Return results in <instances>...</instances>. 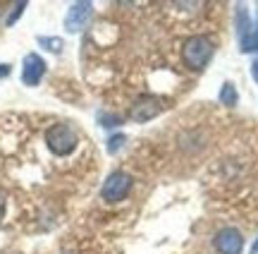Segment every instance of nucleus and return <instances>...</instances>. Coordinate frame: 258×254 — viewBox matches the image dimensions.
<instances>
[{"label": "nucleus", "instance_id": "1", "mask_svg": "<svg viewBox=\"0 0 258 254\" xmlns=\"http://www.w3.org/2000/svg\"><path fill=\"white\" fill-rule=\"evenodd\" d=\"M213 53H215V43H213L208 36L203 34H196V36H189L184 41V48H182V60L184 65L194 72H201L203 67L211 63Z\"/></svg>", "mask_w": 258, "mask_h": 254}, {"label": "nucleus", "instance_id": "2", "mask_svg": "<svg viewBox=\"0 0 258 254\" xmlns=\"http://www.w3.org/2000/svg\"><path fill=\"white\" fill-rule=\"evenodd\" d=\"M46 146L55 156H70L79 146V134H77L72 125L55 123L46 130Z\"/></svg>", "mask_w": 258, "mask_h": 254}, {"label": "nucleus", "instance_id": "3", "mask_svg": "<svg viewBox=\"0 0 258 254\" xmlns=\"http://www.w3.org/2000/svg\"><path fill=\"white\" fill-rule=\"evenodd\" d=\"M132 185H134V180H132V175H129L127 170H115V173H110V175L105 178V182H103L101 199L108 201V204L124 201L127 194L132 192Z\"/></svg>", "mask_w": 258, "mask_h": 254}, {"label": "nucleus", "instance_id": "4", "mask_svg": "<svg viewBox=\"0 0 258 254\" xmlns=\"http://www.w3.org/2000/svg\"><path fill=\"white\" fill-rule=\"evenodd\" d=\"M213 245L220 254H241L244 249V237L237 228H222L215 233L213 237Z\"/></svg>", "mask_w": 258, "mask_h": 254}, {"label": "nucleus", "instance_id": "5", "mask_svg": "<svg viewBox=\"0 0 258 254\" xmlns=\"http://www.w3.org/2000/svg\"><path fill=\"white\" fill-rule=\"evenodd\" d=\"M46 60L38 53H27L24 63H22V84L27 86H38V82L46 75Z\"/></svg>", "mask_w": 258, "mask_h": 254}, {"label": "nucleus", "instance_id": "6", "mask_svg": "<svg viewBox=\"0 0 258 254\" xmlns=\"http://www.w3.org/2000/svg\"><path fill=\"white\" fill-rule=\"evenodd\" d=\"M91 12H93L91 3H72L70 10H67V15H64V29H67L70 34H79V31L86 27Z\"/></svg>", "mask_w": 258, "mask_h": 254}, {"label": "nucleus", "instance_id": "7", "mask_svg": "<svg viewBox=\"0 0 258 254\" xmlns=\"http://www.w3.org/2000/svg\"><path fill=\"white\" fill-rule=\"evenodd\" d=\"M160 111H163V104H160L158 98L146 96V98H139L137 104H132V108H129V120H134V123H148V120L158 118Z\"/></svg>", "mask_w": 258, "mask_h": 254}, {"label": "nucleus", "instance_id": "8", "mask_svg": "<svg viewBox=\"0 0 258 254\" xmlns=\"http://www.w3.org/2000/svg\"><path fill=\"white\" fill-rule=\"evenodd\" d=\"M239 101V94H237V86L232 84V82H225L220 89V104L225 106H237Z\"/></svg>", "mask_w": 258, "mask_h": 254}, {"label": "nucleus", "instance_id": "9", "mask_svg": "<svg viewBox=\"0 0 258 254\" xmlns=\"http://www.w3.org/2000/svg\"><path fill=\"white\" fill-rule=\"evenodd\" d=\"M38 43L46 50H50V53H62V46H64V41L57 36H38Z\"/></svg>", "mask_w": 258, "mask_h": 254}, {"label": "nucleus", "instance_id": "10", "mask_svg": "<svg viewBox=\"0 0 258 254\" xmlns=\"http://www.w3.org/2000/svg\"><path fill=\"white\" fill-rule=\"evenodd\" d=\"M127 144V137L124 134H112L110 139H108V154H117Z\"/></svg>", "mask_w": 258, "mask_h": 254}, {"label": "nucleus", "instance_id": "11", "mask_svg": "<svg viewBox=\"0 0 258 254\" xmlns=\"http://www.w3.org/2000/svg\"><path fill=\"white\" fill-rule=\"evenodd\" d=\"M98 120H101L103 127H117V125H122V118H120V115H112V113L98 115Z\"/></svg>", "mask_w": 258, "mask_h": 254}, {"label": "nucleus", "instance_id": "12", "mask_svg": "<svg viewBox=\"0 0 258 254\" xmlns=\"http://www.w3.org/2000/svg\"><path fill=\"white\" fill-rule=\"evenodd\" d=\"M12 8H15V10H12V12L8 15V19H5V24H8V27H12V24L17 22V17L24 12V8H27V3H15Z\"/></svg>", "mask_w": 258, "mask_h": 254}, {"label": "nucleus", "instance_id": "13", "mask_svg": "<svg viewBox=\"0 0 258 254\" xmlns=\"http://www.w3.org/2000/svg\"><path fill=\"white\" fill-rule=\"evenodd\" d=\"M5 207H8V201H5V194L0 192V221L5 218Z\"/></svg>", "mask_w": 258, "mask_h": 254}, {"label": "nucleus", "instance_id": "14", "mask_svg": "<svg viewBox=\"0 0 258 254\" xmlns=\"http://www.w3.org/2000/svg\"><path fill=\"white\" fill-rule=\"evenodd\" d=\"M251 75H253V79L258 82V60L253 63V65H251Z\"/></svg>", "mask_w": 258, "mask_h": 254}, {"label": "nucleus", "instance_id": "15", "mask_svg": "<svg viewBox=\"0 0 258 254\" xmlns=\"http://www.w3.org/2000/svg\"><path fill=\"white\" fill-rule=\"evenodd\" d=\"M10 75V65H3L0 67V77H8Z\"/></svg>", "mask_w": 258, "mask_h": 254}, {"label": "nucleus", "instance_id": "16", "mask_svg": "<svg viewBox=\"0 0 258 254\" xmlns=\"http://www.w3.org/2000/svg\"><path fill=\"white\" fill-rule=\"evenodd\" d=\"M253 254H258V240L253 242Z\"/></svg>", "mask_w": 258, "mask_h": 254}]
</instances>
